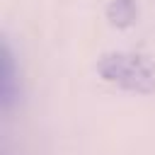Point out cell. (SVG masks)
<instances>
[{
	"label": "cell",
	"mask_w": 155,
	"mask_h": 155,
	"mask_svg": "<svg viewBox=\"0 0 155 155\" xmlns=\"http://www.w3.org/2000/svg\"><path fill=\"white\" fill-rule=\"evenodd\" d=\"M97 70L104 80L124 90L143 94L155 90V68L148 58L138 53H107L99 58Z\"/></svg>",
	"instance_id": "1"
},
{
	"label": "cell",
	"mask_w": 155,
	"mask_h": 155,
	"mask_svg": "<svg viewBox=\"0 0 155 155\" xmlns=\"http://www.w3.org/2000/svg\"><path fill=\"white\" fill-rule=\"evenodd\" d=\"M107 17L114 27H131L138 17V7L133 0H111L109 2V10H107Z\"/></svg>",
	"instance_id": "3"
},
{
	"label": "cell",
	"mask_w": 155,
	"mask_h": 155,
	"mask_svg": "<svg viewBox=\"0 0 155 155\" xmlns=\"http://www.w3.org/2000/svg\"><path fill=\"white\" fill-rule=\"evenodd\" d=\"M19 90V80H17V68H15V58L10 56L7 46H0V99L2 104H12Z\"/></svg>",
	"instance_id": "2"
}]
</instances>
